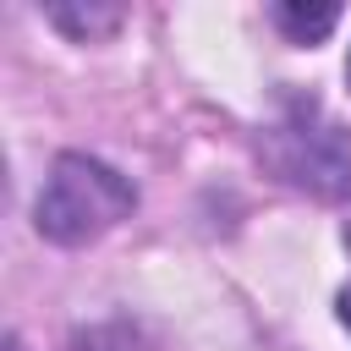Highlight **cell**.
<instances>
[{"label":"cell","instance_id":"cell-6","mask_svg":"<svg viewBox=\"0 0 351 351\" xmlns=\"http://www.w3.org/2000/svg\"><path fill=\"white\" fill-rule=\"evenodd\" d=\"M346 241H351V230H346Z\"/></svg>","mask_w":351,"mask_h":351},{"label":"cell","instance_id":"cell-5","mask_svg":"<svg viewBox=\"0 0 351 351\" xmlns=\"http://www.w3.org/2000/svg\"><path fill=\"white\" fill-rule=\"evenodd\" d=\"M346 77H351V60H346Z\"/></svg>","mask_w":351,"mask_h":351},{"label":"cell","instance_id":"cell-3","mask_svg":"<svg viewBox=\"0 0 351 351\" xmlns=\"http://www.w3.org/2000/svg\"><path fill=\"white\" fill-rule=\"evenodd\" d=\"M274 22H280L296 44H318V38L340 22V5H274Z\"/></svg>","mask_w":351,"mask_h":351},{"label":"cell","instance_id":"cell-1","mask_svg":"<svg viewBox=\"0 0 351 351\" xmlns=\"http://www.w3.org/2000/svg\"><path fill=\"white\" fill-rule=\"evenodd\" d=\"M132 203H137V192H132V181L121 170H110V165H99L88 154H60L49 165V176H44L33 219H38V230L49 241L77 247V241L110 230L115 219H126Z\"/></svg>","mask_w":351,"mask_h":351},{"label":"cell","instance_id":"cell-4","mask_svg":"<svg viewBox=\"0 0 351 351\" xmlns=\"http://www.w3.org/2000/svg\"><path fill=\"white\" fill-rule=\"evenodd\" d=\"M340 324H346V329H351V285H346V291H340Z\"/></svg>","mask_w":351,"mask_h":351},{"label":"cell","instance_id":"cell-2","mask_svg":"<svg viewBox=\"0 0 351 351\" xmlns=\"http://www.w3.org/2000/svg\"><path fill=\"white\" fill-rule=\"evenodd\" d=\"M274 165L285 181L307 186L313 197H346L351 192V148L340 126L318 121L313 104H291V115L274 132Z\"/></svg>","mask_w":351,"mask_h":351}]
</instances>
